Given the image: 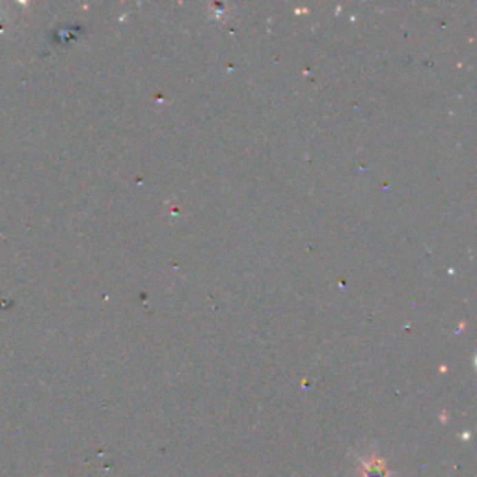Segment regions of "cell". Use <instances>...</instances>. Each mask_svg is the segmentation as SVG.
Wrapping results in <instances>:
<instances>
[{"label":"cell","instance_id":"cell-1","mask_svg":"<svg viewBox=\"0 0 477 477\" xmlns=\"http://www.w3.org/2000/svg\"><path fill=\"white\" fill-rule=\"evenodd\" d=\"M362 477H388V470L383 460L378 458H369L362 463Z\"/></svg>","mask_w":477,"mask_h":477}]
</instances>
